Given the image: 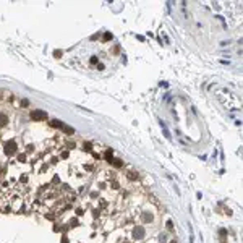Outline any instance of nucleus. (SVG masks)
I'll return each instance as SVG.
<instances>
[{
    "mask_svg": "<svg viewBox=\"0 0 243 243\" xmlns=\"http://www.w3.org/2000/svg\"><path fill=\"white\" fill-rule=\"evenodd\" d=\"M3 151H5V154H7V156H12V154H15V153H16V143H15L13 140L7 141V143H5Z\"/></svg>",
    "mask_w": 243,
    "mask_h": 243,
    "instance_id": "obj_1",
    "label": "nucleus"
},
{
    "mask_svg": "<svg viewBox=\"0 0 243 243\" xmlns=\"http://www.w3.org/2000/svg\"><path fill=\"white\" fill-rule=\"evenodd\" d=\"M31 118L33 120H45L47 118V114H45L44 110H34L33 114H31Z\"/></svg>",
    "mask_w": 243,
    "mask_h": 243,
    "instance_id": "obj_2",
    "label": "nucleus"
},
{
    "mask_svg": "<svg viewBox=\"0 0 243 243\" xmlns=\"http://www.w3.org/2000/svg\"><path fill=\"white\" fill-rule=\"evenodd\" d=\"M131 233H133V238L135 240H141L144 237V229L143 227H135Z\"/></svg>",
    "mask_w": 243,
    "mask_h": 243,
    "instance_id": "obj_3",
    "label": "nucleus"
},
{
    "mask_svg": "<svg viewBox=\"0 0 243 243\" xmlns=\"http://www.w3.org/2000/svg\"><path fill=\"white\" fill-rule=\"evenodd\" d=\"M50 127H57V128H65V123H62L60 120H52L50 122Z\"/></svg>",
    "mask_w": 243,
    "mask_h": 243,
    "instance_id": "obj_4",
    "label": "nucleus"
},
{
    "mask_svg": "<svg viewBox=\"0 0 243 243\" xmlns=\"http://www.w3.org/2000/svg\"><path fill=\"white\" fill-rule=\"evenodd\" d=\"M7 123H8V117L5 114H0V127H5Z\"/></svg>",
    "mask_w": 243,
    "mask_h": 243,
    "instance_id": "obj_5",
    "label": "nucleus"
},
{
    "mask_svg": "<svg viewBox=\"0 0 243 243\" xmlns=\"http://www.w3.org/2000/svg\"><path fill=\"white\" fill-rule=\"evenodd\" d=\"M143 219L146 220V222H151V220H153V214H151V212H144Z\"/></svg>",
    "mask_w": 243,
    "mask_h": 243,
    "instance_id": "obj_6",
    "label": "nucleus"
},
{
    "mask_svg": "<svg viewBox=\"0 0 243 243\" xmlns=\"http://www.w3.org/2000/svg\"><path fill=\"white\" fill-rule=\"evenodd\" d=\"M105 159H107L109 162L114 161V159H112V151H107V153H105Z\"/></svg>",
    "mask_w": 243,
    "mask_h": 243,
    "instance_id": "obj_7",
    "label": "nucleus"
},
{
    "mask_svg": "<svg viewBox=\"0 0 243 243\" xmlns=\"http://www.w3.org/2000/svg\"><path fill=\"white\" fill-rule=\"evenodd\" d=\"M63 130H65V131L68 133V135H73V133H75V130H73V128H68L66 125H65V128H63Z\"/></svg>",
    "mask_w": 243,
    "mask_h": 243,
    "instance_id": "obj_8",
    "label": "nucleus"
},
{
    "mask_svg": "<svg viewBox=\"0 0 243 243\" xmlns=\"http://www.w3.org/2000/svg\"><path fill=\"white\" fill-rule=\"evenodd\" d=\"M112 164L117 165V167H122V161H118V159H114V161H112Z\"/></svg>",
    "mask_w": 243,
    "mask_h": 243,
    "instance_id": "obj_9",
    "label": "nucleus"
},
{
    "mask_svg": "<svg viewBox=\"0 0 243 243\" xmlns=\"http://www.w3.org/2000/svg\"><path fill=\"white\" fill-rule=\"evenodd\" d=\"M110 39H112V34H110V33H105V34H104V41H110Z\"/></svg>",
    "mask_w": 243,
    "mask_h": 243,
    "instance_id": "obj_10",
    "label": "nucleus"
},
{
    "mask_svg": "<svg viewBox=\"0 0 243 243\" xmlns=\"http://www.w3.org/2000/svg\"><path fill=\"white\" fill-rule=\"evenodd\" d=\"M18 161H20V162H25V161H26V156H25V154H21V156H18Z\"/></svg>",
    "mask_w": 243,
    "mask_h": 243,
    "instance_id": "obj_11",
    "label": "nucleus"
}]
</instances>
